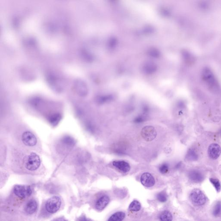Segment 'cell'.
<instances>
[{"label": "cell", "instance_id": "obj_1", "mask_svg": "<svg viewBox=\"0 0 221 221\" xmlns=\"http://www.w3.org/2000/svg\"><path fill=\"white\" fill-rule=\"evenodd\" d=\"M202 78L208 88L215 92H218L220 86L212 71L208 68H205L202 72Z\"/></svg>", "mask_w": 221, "mask_h": 221}, {"label": "cell", "instance_id": "obj_2", "mask_svg": "<svg viewBox=\"0 0 221 221\" xmlns=\"http://www.w3.org/2000/svg\"><path fill=\"white\" fill-rule=\"evenodd\" d=\"M190 200L194 206H201L204 204L207 198L202 191L198 189L192 190L190 194Z\"/></svg>", "mask_w": 221, "mask_h": 221}, {"label": "cell", "instance_id": "obj_3", "mask_svg": "<svg viewBox=\"0 0 221 221\" xmlns=\"http://www.w3.org/2000/svg\"><path fill=\"white\" fill-rule=\"evenodd\" d=\"M24 163L27 169L34 171L39 168L41 161L38 155L34 153H32L25 158Z\"/></svg>", "mask_w": 221, "mask_h": 221}, {"label": "cell", "instance_id": "obj_4", "mask_svg": "<svg viewBox=\"0 0 221 221\" xmlns=\"http://www.w3.org/2000/svg\"><path fill=\"white\" fill-rule=\"evenodd\" d=\"M61 200L58 196H54L49 199L45 204V208L51 213H55L60 209Z\"/></svg>", "mask_w": 221, "mask_h": 221}, {"label": "cell", "instance_id": "obj_5", "mask_svg": "<svg viewBox=\"0 0 221 221\" xmlns=\"http://www.w3.org/2000/svg\"><path fill=\"white\" fill-rule=\"evenodd\" d=\"M14 192L18 197L24 199L30 196L32 191L29 186L17 185L14 187Z\"/></svg>", "mask_w": 221, "mask_h": 221}, {"label": "cell", "instance_id": "obj_6", "mask_svg": "<svg viewBox=\"0 0 221 221\" xmlns=\"http://www.w3.org/2000/svg\"><path fill=\"white\" fill-rule=\"evenodd\" d=\"M157 135V131L153 126H145L143 127L141 131L142 138L147 142H150L154 140Z\"/></svg>", "mask_w": 221, "mask_h": 221}, {"label": "cell", "instance_id": "obj_7", "mask_svg": "<svg viewBox=\"0 0 221 221\" xmlns=\"http://www.w3.org/2000/svg\"><path fill=\"white\" fill-rule=\"evenodd\" d=\"M74 88V91L79 96L84 97L88 94L87 86L84 82L81 79H77L75 82Z\"/></svg>", "mask_w": 221, "mask_h": 221}, {"label": "cell", "instance_id": "obj_8", "mask_svg": "<svg viewBox=\"0 0 221 221\" xmlns=\"http://www.w3.org/2000/svg\"><path fill=\"white\" fill-rule=\"evenodd\" d=\"M22 140L25 145L29 146H34L37 143V139L34 135L29 131L23 133Z\"/></svg>", "mask_w": 221, "mask_h": 221}, {"label": "cell", "instance_id": "obj_9", "mask_svg": "<svg viewBox=\"0 0 221 221\" xmlns=\"http://www.w3.org/2000/svg\"><path fill=\"white\" fill-rule=\"evenodd\" d=\"M208 153L211 159L213 160L217 159L221 153L220 146L216 143H212L208 148Z\"/></svg>", "mask_w": 221, "mask_h": 221}, {"label": "cell", "instance_id": "obj_10", "mask_svg": "<svg viewBox=\"0 0 221 221\" xmlns=\"http://www.w3.org/2000/svg\"><path fill=\"white\" fill-rule=\"evenodd\" d=\"M141 181L142 184L147 188H150L154 185L155 180L153 175L148 173H143L141 175Z\"/></svg>", "mask_w": 221, "mask_h": 221}, {"label": "cell", "instance_id": "obj_11", "mask_svg": "<svg viewBox=\"0 0 221 221\" xmlns=\"http://www.w3.org/2000/svg\"><path fill=\"white\" fill-rule=\"evenodd\" d=\"M188 177L192 182L195 183L202 182L204 179V177L202 173L196 170L190 171L188 173Z\"/></svg>", "mask_w": 221, "mask_h": 221}, {"label": "cell", "instance_id": "obj_12", "mask_svg": "<svg viewBox=\"0 0 221 221\" xmlns=\"http://www.w3.org/2000/svg\"><path fill=\"white\" fill-rule=\"evenodd\" d=\"M110 199L108 196H103L100 197L95 203V207L97 210L102 211L105 209L109 202Z\"/></svg>", "mask_w": 221, "mask_h": 221}, {"label": "cell", "instance_id": "obj_13", "mask_svg": "<svg viewBox=\"0 0 221 221\" xmlns=\"http://www.w3.org/2000/svg\"><path fill=\"white\" fill-rule=\"evenodd\" d=\"M113 165L116 168L123 173H126L129 172L130 169V166L129 163L124 161H114L113 162Z\"/></svg>", "mask_w": 221, "mask_h": 221}, {"label": "cell", "instance_id": "obj_14", "mask_svg": "<svg viewBox=\"0 0 221 221\" xmlns=\"http://www.w3.org/2000/svg\"><path fill=\"white\" fill-rule=\"evenodd\" d=\"M37 203L34 200H31L26 204L25 211L28 214H32L36 212L37 209Z\"/></svg>", "mask_w": 221, "mask_h": 221}, {"label": "cell", "instance_id": "obj_15", "mask_svg": "<svg viewBox=\"0 0 221 221\" xmlns=\"http://www.w3.org/2000/svg\"><path fill=\"white\" fill-rule=\"evenodd\" d=\"M49 83L52 86V87L55 89V90H60L61 88H60V82L58 77L55 76H51L49 78Z\"/></svg>", "mask_w": 221, "mask_h": 221}, {"label": "cell", "instance_id": "obj_16", "mask_svg": "<svg viewBox=\"0 0 221 221\" xmlns=\"http://www.w3.org/2000/svg\"><path fill=\"white\" fill-rule=\"evenodd\" d=\"M186 159L188 161H196L198 159V155L195 150L193 149H190L187 152Z\"/></svg>", "mask_w": 221, "mask_h": 221}, {"label": "cell", "instance_id": "obj_17", "mask_svg": "<svg viewBox=\"0 0 221 221\" xmlns=\"http://www.w3.org/2000/svg\"><path fill=\"white\" fill-rule=\"evenodd\" d=\"M125 217V214L123 212H118L112 215L108 219V221H121L124 220Z\"/></svg>", "mask_w": 221, "mask_h": 221}, {"label": "cell", "instance_id": "obj_18", "mask_svg": "<svg viewBox=\"0 0 221 221\" xmlns=\"http://www.w3.org/2000/svg\"><path fill=\"white\" fill-rule=\"evenodd\" d=\"M159 219L161 221H172L173 219V217L170 212L166 210L161 213L159 216Z\"/></svg>", "mask_w": 221, "mask_h": 221}, {"label": "cell", "instance_id": "obj_19", "mask_svg": "<svg viewBox=\"0 0 221 221\" xmlns=\"http://www.w3.org/2000/svg\"><path fill=\"white\" fill-rule=\"evenodd\" d=\"M141 204L138 200H134L130 204L129 209L133 212H138L141 209Z\"/></svg>", "mask_w": 221, "mask_h": 221}, {"label": "cell", "instance_id": "obj_20", "mask_svg": "<svg viewBox=\"0 0 221 221\" xmlns=\"http://www.w3.org/2000/svg\"><path fill=\"white\" fill-rule=\"evenodd\" d=\"M61 115L59 114H55L49 118V122L52 125L56 126L61 120Z\"/></svg>", "mask_w": 221, "mask_h": 221}, {"label": "cell", "instance_id": "obj_21", "mask_svg": "<svg viewBox=\"0 0 221 221\" xmlns=\"http://www.w3.org/2000/svg\"><path fill=\"white\" fill-rule=\"evenodd\" d=\"M210 182L215 188L217 192H219L221 191V185L218 179L211 178L210 179Z\"/></svg>", "mask_w": 221, "mask_h": 221}, {"label": "cell", "instance_id": "obj_22", "mask_svg": "<svg viewBox=\"0 0 221 221\" xmlns=\"http://www.w3.org/2000/svg\"><path fill=\"white\" fill-rule=\"evenodd\" d=\"M221 212V204L220 202L216 203L213 208L212 214L215 216H218Z\"/></svg>", "mask_w": 221, "mask_h": 221}, {"label": "cell", "instance_id": "obj_23", "mask_svg": "<svg viewBox=\"0 0 221 221\" xmlns=\"http://www.w3.org/2000/svg\"><path fill=\"white\" fill-rule=\"evenodd\" d=\"M157 199L160 202L164 203L167 200V196L164 192H160L157 194Z\"/></svg>", "mask_w": 221, "mask_h": 221}, {"label": "cell", "instance_id": "obj_24", "mask_svg": "<svg viewBox=\"0 0 221 221\" xmlns=\"http://www.w3.org/2000/svg\"><path fill=\"white\" fill-rule=\"evenodd\" d=\"M159 172L162 174H166L169 171V166L167 163H163L159 166Z\"/></svg>", "mask_w": 221, "mask_h": 221}, {"label": "cell", "instance_id": "obj_25", "mask_svg": "<svg viewBox=\"0 0 221 221\" xmlns=\"http://www.w3.org/2000/svg\"><path fill=\"white\" fill-rule=\"evenodd\" d=\"M63 142L68 145H73L75 143L74 139L70 137H66L64 138Z\"/></svg>", "mask_w": 221, "mask_h": 221}]
</instances>
